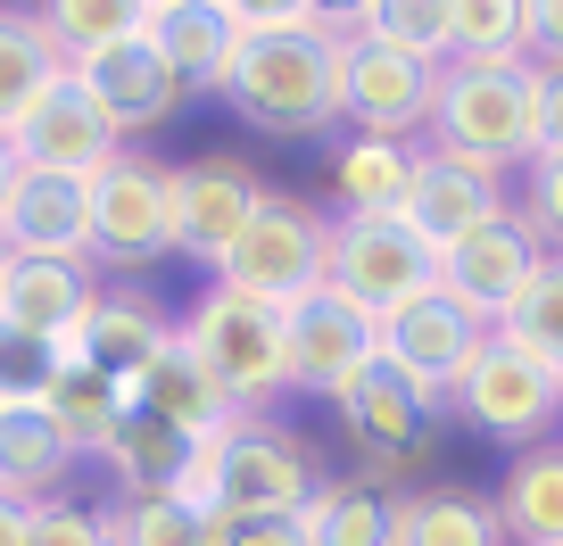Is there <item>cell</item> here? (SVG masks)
<instances>
[{
  "mask_svg": "<svg viewBox=\"0 0 563 546\" xmlns=\"http://www.w3.org/2000/svg\"><path fill=\"white\" fill-rule=\"evenodd\" d=\"M100 464L117 472V497H175L183 480L199 472V439H183V431H166L158 414H124L117 439L100 447Z\"/></svg>",
  "mask_w": 563,
  "mask_h": 546,
  "instance_id": "603a6c76",
  "label": "cell"
},
{
  "mask_svg": "<svg viewBox=\"0 0 563 546\" xmlns=\"http://www.w3.org/2000/svg\"><path fill=\"white\" fill-rule=\"evenodd\" d=\"M158 257H175V224H166V166L124 149L108 175H91V265L141 274V265H158Z\"/></svg>",
  "mask_w": 563,
  "mask_h": 546,
  "instance_id": "4fadbf2b",
  "label": "cell"
},
{
  "mask_svg": "<svg viewBox=\"0 0 563 546\" xmlns=\"http://www.w3.org/2000/svg\"><path fill=\"white\" fill-rule=\"evenodd\" d=\"M216 546H316L299 513H257V522H224Z\"/></svg>",
  "mask_w": 563,
  "mask_h": 546,
  "instance_id": "ab89813d",
  "label": "cell"
},
{
  "mask_svg": "<svg viewBox=\"0 0 563 546\" xmlns=\"http://www.w3.org/2000/svg\"><path fill=\"white\" fill-rule=\"evenodd\" d=\"M67 75L91 91V100H100V116L117 124L124 142H133V133H150V124H166L183 100H191V91L175 83V67L158 58V42H150V34H124V42H108V51L75 58Z\"/></svg>",
  "mask_w": 563,
  "mask_h": 546,
  "instance_id": "e0dca14e",
  "label": "cell"
},
{
  "mask_svg": "<svg viewBox=\"0 0 563 546\" xmlns=\"http://www.w3.org/2000/svg\"><path fill=\"white\" fill-rule=\"evenodd\" d=\"M42 414L67 431L75 456H100V447L117 439V423L133 414V389L108 381V372H91V365H58V381H51V398H42Z\"/></svg>",
  "mask_w": 563,
  "mask_h": 546,
  "instance_id": "f1b7e54d",
  "label": "cell"
},
{
  "mask_svg": "<svg viewBox=\"0 0 563 546\" xmlns=\"http://www.w3.org/2000/svg\"><path fill=\"white\" fill-rule=\"evenodd\" d=\"M522 224L539 232L547 257H563V149L522 166Z\"/></svg>",
  "mask_w": 563,
  "mask_h": 546,
  "instance_id": "8d00e7d4",
  "label": "cell"
},
{
  "mask_svg": "<svg viewBox=\"0 0 563 546\" xmlns=\"http://www.w3.org/2000/svg\"><path fill=\"white\" fill-rule=\"evenodd\" d=\"M456 414L481 431V439L514 447V456H530V447H547V431L563 423V372L539 365L530 348H514V339L489 332V348H481L473 381L456 389Z\"/></svg>",
  "mask_w": 563,
  "mask_h": 546,
  "instance_id": "52a82bcc",
  "label": "cell"
},
{
  "mask_svg": "<svg viewBox=\"0 0 563 546\" xmlns=\"http://www.w3.org/2000/svg\"><path fill=\"white\" fill-rule=\"evenodd\" d=\"M0 282H9V248H0Z\"/></svg>",
  "mask_w": 563,
  "mask_h": 546,
  "instance_id": "ee69618b",
  "label": "cell"
},
{
  "mask_svg": "<svg viewBox=\"0 0 563 546\" xmlns=\"http://www.w3.org/2000/svg\"><path fill=\"white\" fill-rule=\"evenodd\" d=\"M9 149H18L25 175H75V182H91V175H108V166L124 158V133L100 116V100H91L75 75H58V83L9 124Z\"/></svg>",
  "mask_w": 563,
  "mask_h": 546,
  "instance_id": "7c38bea8",
  "label": "cell"
},
{
  "mask_svg": "<svg viewBox=\"0 0 563 546\" xmlns=\"http://www.w3.org/2000/svg\"><path fill=\"white\" fill-rule=\"evenodd\" d=\"M316 489H323L316 456H307L282 423H265V414H241L224 439H208V447H199V472L183 480V497H199V505L224 513V522L307 513V505H316Z\"/></svg>",
  "mask_w": 563,
  "mask_h": 546,
  "instance_id": "7a4b0ae2",
  "label": "cell"
},
{
  "mask_svg": "<svg viewBox=\"0 0 563 546\" xmlns=\"http://www.w3.org/2000/svg\"><path fill=\"white\" fill-rule=\"evenodd\" d=\"M530 67H563V0H530Z\"/></svg>",
  "mask_w": 563,
  "mask_h": 546,
  "instance_id": "60d3db41",
  "label": "cell"
},
{
  "mask_svg": "<svg viewBox=\"0 0 563 546\" xmlns=\"http://www.w3.org/2000/svg\"><path fill=\"white\" fill-rule=\"evenodd\" d=\"M497 522L514 546H563V439L514 456L506 489H497Z\"/></svg>",
  "mask_w": 563,
  "mask_h": 546,
  "instance_id": "484cf974",
  "label": "cell"
},
{
  "mask_svg": "<svg viewBox=\"0 0 563 546\" xmlns=\"http://www.w3.org/2000/svg\"><path fill=\"white\" fill-rule=\"evenodd\" d=\"M406 182H415V149L406 142H373V133H349L332 149V191L340 215H398Z\"/></svg>",
  "mask_w": 563,
  "mask_h": 546,
  "instance_id": "4316f807",
  "label": "cell"
},
{
  "mask_svg": "<svg viewBox=\"0 0 563 546\" xmlns=\"http://www.w3.org/2000/svg\"><path fill=\"white\" fill-rule=\"evenodd\" d=\"M133 405H141V414H158L166 431H183V439H199V447H208V439H224V431L241 423L232 389L216 381V372L199 365L191 348H183V332H175V348H166L158 365H150V372L133 381Z\"/></svg>",
  "mask_w": 563,
  "mask_h": 546,
  "instance_id": "7402d4cb",
  "label": "cell"
},
{
  "mask_svg": "<svg viewBox=\"0 0 563 546\" xmlns=\"http://www.w3.org/2000/svg\"><path fill=\"white\" fill-rule=\"evenodd\" d=\"M340 58H349V25L340 18L316 25V34H241V58H232L216 100L265 142H323L349 116Z\"/></svg>",
  "mask_w": 563,
  "mask_h": 546,
  "instance_id": "6da1fadb",
  "label": "cell"
},
{
  "mask_svg": "<svg viewBox=\"0 0 563 546\" xmlns=\"http://www.w3.org/2000/svg\"><path fill=\"white\" fill-rule=\"evenodd\" d=\"M481 348H489V323H473L448 290H422V299H406L398 315H382V356H389V365H398L431 405H440V414L456 405V389L473 381Z\"/></svg>",
  "mask_w": 563,
  "mask_h": 546,
  "instance_id": "9c48e42d",
  "label": "cell"
},
{
  "mask_svg": "<svg viewBox=\"0 0 563 546\" xmlns=\"http://www.w3.org/2000/svg\"><path fill=\"white\" fill-rule=\"evenodd\" d=\"M166 348H175V315H166L150 290H100L91 315H84V332L58 348V365H91V372H108V381L133 389Z\"/></svg>",
  "mask_w": 563,
  "mask_h": 546,
  "instance_id": "ac0fdd59",
  "label": "cell"
},
{
  "mask_svg": "<svg viewBox=\"0 0 563 546\" xmlns=\"http://www.w3.org/2000/svg\"><path fill=\"white\" fill-rule=\"evenodd\" d=\"M282 332H290V389H307V398H340V389L382 356V315L340 299L332 282H323L316 299L282 307Z\"/></svg>",
  "mask_w": 563,
  "mask_h": 546,
  "instance_id": "9a60e30c",
  "label": "cell"
},
{
  "mask_svg": "<svg viewBox=\"0 0 563 546\" xmlns=\"http://www.w3.org/2000/svg\"><path fill=\"white\" fill-rule=\"evenodd\" d=\"M448 67H530V0H448Z\"/></svg>",
  "mask_w": 563,
  "mask_h": 546,
  "instance_id": "f546056e",
  "label": "cell"
},
{
  "mask_svg": "<svg viewBox=\"0 0 563 546\" xmlns=\"http://www.w3.org/2000/svg\"><path fill=\"white\" fill-rule=\"evenodd\" d=\"M58 75H67V51L51 42L42 9H0V133H9Z\"/></svg>",
  "mask_w": 563,
  "mask_h": 546,
  "instance_id": "83f0119b",
  "label": "cell"
},
{
  "mask_svg": "<svg viewBox=\"0 0 563 546\" xmlns=\"http://www.w3.org/2000/svg\"><path fill=\"white\" fill-rule=\"evenodd\" d=\"M25 546H117V530H108V505L51 497V505H34V538Z\"/></svg>",
  "mask_w": 563,
  "mask_h": 546,
  "instance_id": "74e56055",
  "label": "cell"
},
{
  "mask_svg": "<svg viewBox=\"0 0 563 546\" xmlns=\"http://www.w3.org/2000/svg\"><path fill=\"white\" fill-rule=\"evenodd\" d=\"M398 546H514L497 522V497L456 489V480H422L398 497Z\"/></svg>",
  "mask_w": 563,
  "mask_h": 546,
  "instance_id": "cb8c5ba5",
  "label": "cell"
},
{
  "mask_svg": "<svg viewBox=\"0 0 563 546\" xmlns=\"http://www.w3.org/2000/svg\"><path fill=\"white\" fill-rule=\"evenodd\" d=\"M265 199H274V191H265L241 158L166 166V224H175V257H199V265L216 274V257H224V248L257 224Z\"/></svg>",
  "mask_w": 563,
  "mask_h": 546,
  "instance_id": "5bb4252c",
  "label": "cell"
},
{
  "mask_svg": "<svg viewBox=\"0 0 563 546\" xmlns=\"http://www.w3.org/2000/svg\"><path fill=\"white\" fill-rule=\"evenodd\" d=\"M332 414L349 423V439L365 447V480H373V489H389L398 472H415V464L431 456V423H440V405L422 398L389 356H373V365L340 389Z\"/></svg>",
  "mask_w": 563,
  "mask_h": 546,
  "instance_id": "ba28073f",
  "label": "cell"
},
{
  "mask_svg": "<svg viewBox=\"0 0 563 546\" xmlns=\"http://www.w3.org/2000/svg\"><path fill=\"white\" fill-rule=\"evenodd\" d=\"M25 538H34V505L0 497V546H25Z\"/></svg>",
  "mask_w": 563,
  "mask_h": 546,
  "instance_id": "b9f144b4",
  "label": "cell"
},
{
  "mask_svg": "<svg viewBox=\"0 0 563 546\" xmlns=\"http://www.w3.org/2000/svg\"><path fill=\"white\" fill-rule=\"evenodd\" d=\"M0 248H9V257L91 265V182H75V175H18V191L0 199Z\"/></svg>",
  "mask_w": 563,
  "mask_h": 546,
  "instance_id": "d6986e66",
  "label": "cell"
},
{
  "mask_svg": "<svg viewBox=\"0 0 563 546\" xmlns=\"http://www.w3.org/2000/svg\"><path fill=\"white\" fill-rule=\"evenodd\" d=\"M530 91H539V67H448L431 142L514 175L530 166Z\"/></svg>",
  "mask_w": 563,
  "mask_h": 546,
  "instance_id": "5b68a950",
  "label": "cell"
},
{
  "mask_svg": "<svg viewBox=\"0 0 563 546\" xmlns=\"http://www.w3.org/2000/svg\"><path fill=\"white\" fill-rule=\"evenodd\" d=\"M141 34L158 42L183 91H224L232 58H241V25L232 0H141Z\"/></svg>",
  "mask_w": 563,
  "mask_h": 546,
  "instance_id": "ffe728a7",
  "label": "cell"
},
{
  "mask_svg": "<svg viewBox=\"0 0 563 546\" xmlns=\"http://www.w3.org/2000/svg\"><path fill=\"white\" fill-rule=\"evenodd\" d=\"M563 149V67H539L530 91V158H555Z\"/></svg>",
  "mask_w": 563,
  "mask_h": 546,
  "instance_id": "f35d334b",
  "label": "cell"
},
{
  "mask_svg": "<svg viewBox=\"0 0 563 546\" xmlns=\"http://www.w3.org/2000/svg\"><path fill=\"white\" fill-rule=\"evenodd\" d=\"M497 339H514V348H530L539 365L563 372V257L539 265V282L514 299V315L497 323Z\"/></svg>",
  "mask_w": 563,
  "mask_h": 546,
  "instance_id": "e575fe53",
  "label": "cell"
},
{
  "mask_svg": "<svg viewBox=\"0 0 563 546\" xmlns=\"http://www.w3.org/2000/svg\"><path fill=\"white\" fill-rule=\"evenodd\" d=\"M332 290L365 315H398L406 299L440 290V248L406 215H332Z\"/></svg>",
  "mask_w": 563,
  "mask_h": 546,
  "instance_id": "8992f818",
  "label": "cell"
},
{
  "mask_svg": "<svg viewBox=\"0 0 563 546\" xmlns=\"http://www.w3.org/2000/svg\"><path fill=\"white\" fill-rule=\"evenodd\" d=\"M216 282L265 307H299L332 282V215L299 208V199H265L257 224L216 257Z\"/></svg>",
  "mask_w": 563,
  "mask_h": 546,
  "instance_id": "277c9868",
  "label": "cell"
},
{
  "mask_svg": "<svg viewBox=\"0 0 563 546\" xmlns=\"http://www.w3.org/2000/svg\"><path fill=\"white\" fill-rule=\"evenodd\" d=\"M18 175H25V166H18V149H9V133H0V199L18 191Z\"/></svg>",
  "mask_w": 563,
  "mask_h": 546,
  "instance_id": "7bdbcfd3",
  "label": "cell"
},
{
  "mask_svg": "<svg viewBox=\"0 0 563 546\" xmlns=\"http://www.w3.org/2000/svg\"><path fill=\"white\" fill-rule=\"evenodd\" d=\"M91 299H100L91 265H67V257H9V282H0V315L18 332L51 339V348H67L84 332Z\"/></svg>",
  "mask_w": 563,
  "mask_h": 546,
  "instance_id": "44dd1931",
  "label": "cell"
},
{
  "mask_svg": "<svg viewBox=\"0 0 563 546\" xmlns=\"http://www.w3.org/2000/svg\"><path fill=\"white\" fill-rule=\"evenodd\" d=\"M42 25H51V42L67 51V67H75V58L108 51V42H124V34H141V0H51Z\"/></svg>",
  "mask_w": 563,
  "mask_h": 546,
  "instance_id": "836d02e7",
  "label": "cell"
},
{
  "mask_svg": "<svg viewBox=\"0 0 563 546\" xmlns=\"http://www.w3.org/2000/svg\"><path fill=\"white\" fill-rule=\"evenodd\" d=\"M58 381V348L0 315V405H42Z\"/></svg>",
  "mask_w": 563,
  "mask_h": 546,
  "instance_id": "d590c367",
  "label": "cell"
},
{
  "mask_svg": "<svg viewBox=\"0 0 563 546\" xmlns=\"http://www.w3.org/2000/svg\"><path fill=\"white\" fill-rule=\"evenodd\" d=\"M108 530H117V546H216V530H224V513H208L199 497H117L108 505Z\"/></svg>",
  "mask_w": 563,
  "mask_h": 546,
  "instance_id": "1f68e13d",
  "label": "cell"
},
{
  "mask_svg": "<svg viewBox=\"0 0 563 546\" xmlns=\"http://www.w3.org/2000/svg\"><path fill=\"white\" fill-rule=\"evenodd\" d=\"M539 265H547V248H539V232L522 224V208H514V215H497L489 232H473V241L448 248V257H440V290L473 323H489V332H497V323L514 315V299L539 282Z\"/></svg>",
  "mask_w": 563,
  "mask_h": 546,
  "instance_id": "2e32d148",
  "label": "cell"
},
{
  "mask_svg": "<svg viewBox=\"0 0 563 546\" xmlns=\"http://www.w3.org/2000/svg\"><path fill=\"white\" fill-rule=\"evenodd\" d=\"M340 25L365 42H389L406 58L448 67V0H356V9H340Z\"/></svg>",
  "mask_w": 563,
  "mask_h": 546,
  "instance_id": "d6a6232c",
  "label": "cell"
},
{
  "mask_svg": "<svg viewBox=\"0 0 563 546\" xmlns=\"http://www.w3.org/2000/svg\"><path fill=\"white\" fill-rule=\"evenodd\" d=\"M67 472H75L67 431H58L42 405H0V497H18V505H51Z\"/></svg>",
  "mask_w": 563,
  "mask_h": 546,
  "instance_id": "d4e9b609",
  "label": "cell"
},
{
  "mask_svg": "<svg viewBox=\"0 0 563 546\" xmlns=\"http://www.w3.org/2000/svg\"><path fill=\"white\" fill-rule=\"evenodd\" d=\"M316 546H398V489L373 480H323L316 505L299 513Z\"/></svg>",
  "mask_w": 563,
  "mask_h": 546,
  "instance_id": "4dcf8cb0",
  "label": "cell"
},
{
  "mask_svg": "<svg viewBox=\"0 0 563 546\" xmlns=\"http://www.w3.org/2000/svg\"><path fill=\"white\" fill-rule=\"evenodd\" d=\"M440 75L448 67H431V58H406V51H389V42L349 34V58H340L349 124L373 133V142H406L415 149V133H431V116H440Z\"/></svg>",
  "mask_w": 563,
  "mask_h": 546,
  "instance_id": "30bf717a",
  "label": "cell"
},
{
  "mask_svg": "<svg viewBox=\"0 0 563 546\" xmlns=\"http://www.w3.org/2000/svg\"><path fill=\"white\" fill-rule=\"evenodd\" d=\"M175 332H183V348L232 389L241 414H265V405L290 389V332H282V307L208 282V299H199L191 315H175Z\"/></svg>",
  "mask_w": 563,
  "mask_h": 546,
  "instance_id": "3957f363",
  "label": "cell"
},
{
  "mask_svg": "<svg viewBox=\"0 0 563 546\" xmlns=\"http://www.w3.org/2000/svg\"><path fill=\"white\" fill-rule=\"evenodd\" d=\"M398 215L448 257L456 241H473V232H489L497 215H514L506 166H481V158H464V149L422 142V149H415V182H406V208H398Z\"/></svg>",
  "mask_w": 563,
  "mask_h": 546,
  "instance_id": "8fae6325",
  "label": "cell"
}]
</instances>
